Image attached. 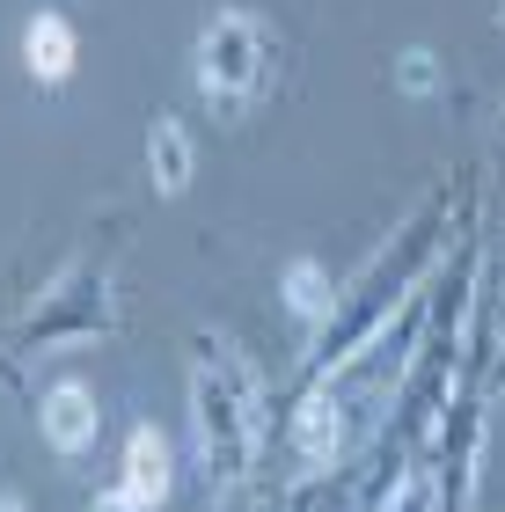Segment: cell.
Instances as JSON below:
<instances>
[{"label":"cell","mask_w":505,"mask_h":512,"mask_svg":"<svg viewBox=\"0 0 505 512\" xmlns=\"http://www.w3.org/2000/svg\"><path fill=\"white\" fill-rule=\"evenodd\" d=\"M264 81H271V30L242 8L213 15V30L198 37V88L213 96V110L235 118L264 96Z\"/></svg>","instance_id":"cell-1"},{"label":"cell","mask_w":505,"mask_h":512,"mask_svg":"<svg viewBox=\"0 0 505 512\" xmlns=\"http://www.w3.org/2000/svg\"><path fill=\"white\" fill-rule=\"evenodd\" d=\"M118 498H125V505H140V512H154V505L169 498V439L154 432V425H132V439H125Z\"/></svg>","instance_id":"cell-2"},{"label":"cell","mask_w":505,"mask_h":512,"mask_svg":"<svg viewBox=\"0 0 505 512\" xmlns=\"http://www.w3.org/2000/svg\"><path fill=\"white\" fill-rule=\"evenodd\" d=\"M22 66H30L44 88H59V81L81 66V37H74V22H66V15H37L30 30H22Z\"/></svg>","instance_id":"cell-3"},{"label":"cell","mask_w":505,"mask_h":512,"mask_svg":"<svg viewBox=\"0 0 505 512\" xmlns=\"http://www.w3.org/2000/svg\"><path fill=\"white\" fill-rule=\"evenodd\" d=\"M44 439H52V454H88V439H96V395L81 381H59L44 395Z\"/></svg>","instance_id":"cell-4"},{"label":"cell","mask_w":505,"mask_h":512,"mask_svg":"<svg viewBox=\"0 0 505 512\" xmlns=\"http://www.w3.org/2000/svg\"><path fill=\"white\" fill-rule=\"evenodd\" d=\"M147 161H154V183H162V191H183V183H191V139H183V125H176V118L154 125Z\"/></svg>","instance_id":"cell-5"},{"label":"cell","mask_w":505,"mask_h":512,"mask_svg":"<svg viewBox=\"0 0 505 512\" xmlns=\"http://www.w3.org/2000/svg\"><path fill=\"white\" fill-rule=\"evenodd\" d=\"M286 308L301 315V322L330 315V278L315 271V264H293V271H286Z\"/></svg>","instance_id":"cell-6"},{"label":"cell","mask_w":505,"mask_h":512,"mask_svg":"<svg viewBox=\"0 0 505 512\" xmlns=\"http://www.w3.org/2000/svg\"><path fill=\"white\" fill-rule=\"evenodd\" d=\"M330 417H337L330 403H308V410H301V447H308V454H330V439H337Z\"/></svg>","instance_id":"cell-7"}]
</instances>
